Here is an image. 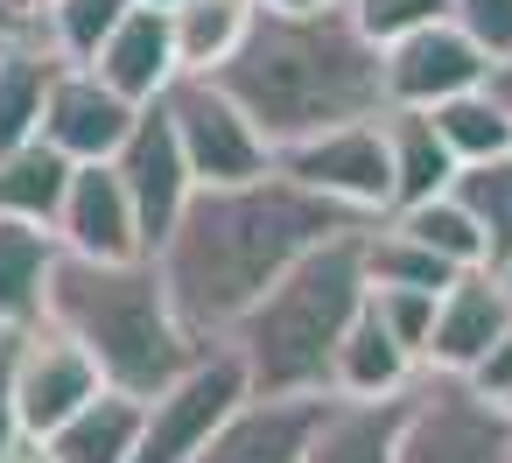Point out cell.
Masks as SVG:
<instances>
[{"label": "cell", "mask_w": 512, "mask_h": 463, "mask_svg": "<svg viewBox=\"0 0 512 463\" xmlns=\"http://www.w3.org/2000/svg\"><path fill=\"white\" fill-rule=\"evenodd\" d=\"M351 225H379V218H358V211H344V204H330V197H316L274 169L253 183H197L176 232L148 260L169 288L183 337L211 351L246 323V309L302 253H316L323 239H337Z\"/></svg>", "instance_id": "cell-1"}, {"label": "cell", "mask_w": 512, "mask_h": 463, "mask_svg": "<svg viewBox=\"0 0 512 463\" xmlns=\"http://www.w3.org/2000/svg\"><path fill=\"white\" fill-rule=\"evenodd\" d=\"M211 85L267 134V148H302L330 127H358L386 113V50L358 29L351 8H253L239 50L211 71Z\"/></svg>", "instance_id": "cell-2"}, {"label": "cell", "mask_w": 512, "mask_h": 463, "mask_svg": "<svg viewBox=\"0 0 512 463\" xmlns=\"http://www.w3.org/2000/svg\"><path fill=\"white\" fill-rule=\"evenodd\" d=\"M43 323H57L71 344H85V358L99 365V379L120 386V393H134V400L169 393L204 358V344L183 337L155 260L57 253L50 288H43Z\"/></svg>", "instance_id": "cell-3"}, {"label": "cell", "mask_w": 512, "mask_h": 463, "mask_svg": "<svg viewBox=\"0 0 512 463\" xmlns=\"http://www.w3.org/2000/svg\"><path fill=\"white\" fill-rule=\"evenodd\" d=\"M365 232L351 225L337 239H323L316 253H302L253 309L246 323L225 337L246 358L253 400H288V393H330V365L344 330L358 323L372 281H365Z\"/></svg>", "instance_id": "cell-4"}, {"label": "cell", "mask_w": 512, "mask_h": 463, "mask_svg": "<svg viewBox=\"0 0 512 463\" xmlns=\"http://www.w3.org/2000/svg\"><path fill=\"white\" fill-rule=\"evenodd\" d=\"M393 463H512V414L463 372H414Z\"/></svg>", "instance_id": "cell-5"}, {"label": "cell", "mask_w": 512, "mask_h": 463, "mask_svg": "<svg viewBox=\"0 0 512 463\" xmlns=\"http://www.w3.org/2000/svg\"><path fill=\"white\" fill-rule=\"evenodd\" d=\"M246 400H253L246 358H239L232 344H211L169 393L148 400V428H141L134 463H190V456L232 421V407H246Z\"/></svg>", "instance_id": "cell-6"}, {"label": "cell", "mask_w": 512, "mask_h": 463, "mask_svg": "<svg viewBox=\"0 0 512 463\" xmlns=\"http://www.w3.org/2000/svg\"><path fill=\"white\" fill-rule=\"evenodd\" d=\"M162 106H169V127H176L183 162H190L197 183H253V176H274L267 134H260L211 78H190V71H183V78L162 92Z\"/></svg>", "instance_id": "cell-7"}, {"label": "cell", "mask_w": 512, "mask_h": 463, "mask_svg": "<svg viewBox=\"0 0 512 463\" xmlns=\"http://www.w3.org/2000/svg\"><path fill=\"white\" fill-rule=\"evenodd\" d=\"M274 169L295 176L302 190L358 211V218H393V148H386V127L379 120L330 127V134H316L302 148H281Z\"/></svg>", "instance_id": "cell-8"}, {"label": "cell", "mask_w": 512, "mask_h": 463, "mask_svg": "<svg viewBox=\"0 0 512 463\" xmlns=\"http://www.w3.org/2000/svg\"><path fill=\"white\" fill-rule=\"evenodd\" d=\"M113 169H120V183H127V197H134L141 246L155 253V246L176 232V218H183V204H190V190H197V176H190V162H183V141H176L162 99L141 106V120H134V134H127V148L113 155Z\"/></svg>", "instance_id": "cell-9"}, {"label": "cell", "mask_w": 512, "mask_h": 463, "mask_svg": "<svg viewBox=\"0 0 512 463\" xmlns=\"http://www.w3.org/2000/svg\"><path fill=\"white\" fill-rule=\"evenodd\" d=\"M99 386H106L99 365H92L85 344H71L57 323L22 330V351H15V414H22V435L50 442Z\"/></svg>", "instance_id": "cell-10"}, {"label": "cell", "mask_w": 512, "mask_h": 463, "mask_svg": "<svg viewBox=\"0 0 512 463\" xmlns=\"http://www.w3.org/2000/svg\"><path fill=\"white\" fill-rule=\"evenodd\" d=\"M491 78V57L456 29V22H428L400 43H386V106H442L456 92H477Z\"/></svg>", "instance_id": "cell-11"}, {"label": "cell", "mask_w": 512, "mask_h": 463, "mask_svg": "<svg viewBox=\"0 0 512 463\" xmlns=\"http://www.w3.org/2000/svg\"><path fill=\"white\" fill-rule=\"evenodd\" d=\"M505 323H512V281L491 274V267H463V274L442 288V302H435V330H428L421 365L470 379V372L484 365V351L505 337Z\"/></svg>", "instance_id": "cell-12"}, {"label": "cell", "mask_w": 512, "mask_h": 463, "mask_svg": "<svg viewBox=\"0 0 512 463\" xmlns=\"http://www.w3.org/2000/svg\"><path fill=\"white\" fill-rule=\"evenodd\" d=\"M141 106H127L99 71L85 64H64L57 85H50V106H43V141L71 162H113L134 134Z\"/></svg>", "instance_id": "cell-13"}, {"label": "cell", "mask_w": 512, "mask_h": 463, "mask_svg": "<svg viewBox=\"0 0 512 463\" xmlns=\"http://www.w3.org/2000/svg\"><path fill=\"white\" fill-rule=\"evenodd\" d=\"M337 393H288V400H246L232 421L190 456V463H302Z\"/></svg>", "instance_id": "cell-14"}, {"label": "cell", "mask_w": 512, "mask_h": 463, "mask_svg": "<svg viewBox=\"0 0 512 463\" xmlns=\"http://www.w3.org/2000/svg\"><path fill=\"white\" fill-rule=\"evenodd\" d=\"M57 246L85 253V260H148L134 197H127L113 162H78L71 169V197L57 211Z\"/></svg>", "instance_id": "cell-15"}, {"label": "cell", "mask_w": 512, "mask_h": 463, "mask_svg": "<svg viewBox=\"0 0 512 463\" xmlns=\"http://www.w3.org/2000/svg\"><path fill=\"white\" fill-rule=\"evenodd\" d=\"M85 71H99L127 106H155L176 78H183V64H176V29H169V8H134L106 43H99V57L85 64Z\"/></svg>", "instance_id": "cell-16"}, {"label": "cell", "mask_w": 512, "mask_h": 463, "mask_svg": "<svg viewBox=\"0 0 512 463\" xmlns=\"http://www.w3.org/2000/svg\"><path fill=\"white\" fill-rule=\"evenodd\" d=\"M141 428H148V400H134V393H120V386H99V393L50 435V449H57V463H134Z\"/></svg>", "instance_id": "cell-17"}, {"label": "cell", "mask_w": 512, "mask_h": 463, "mask_svg": "<svg viewBox=\"0 0 512 463\" xmlns=\"http://www.w3.org/2000/svg\"><path fill=\"white\" fill-rule=\"evenodd\" d=\"M57 232L29 218H0V330H36L43 323V288L57 267Z\"/></svg>", "instance_id": "cell-18"}, {"label": "cell", "mask_w": 512, "mask_h": 463, "mask_svg": "<svg viewBox=\"0 0 512 463\" xmlns=\"http://www.w3.org/2000/svg\"><path fill=\"white\" fill-rule=\"evenodd\" d=\"M379 127H386V148H393V211L428 204V197H442V190L456 183L463 162L449 155V141L435 134L428 113H414V106H386Z\"/></svg>", "instance_id": "cell-19"}, {"label": "cell", "mask_w": 512, "mask_h": 463, "mask_svg": "<svg viewBox=\"0 0 512 463\" xmlns=\"http://www.w3.org/2000/svg\"><path fill=\"white\" fill-rule=\"evenodd\" d=\"M400 421H407V393L386 400H330L316 442L302 463H393L400 449Z\"/></svg>", "instance_id": "cell-20"}, {"label": "cell", "mask_w": 512, "mask_h": 463, "mask_svg": "<svg viewBox=\"0 0 512 463\" xmlns=\"http://www.w3.org/2000/svg\"><path fill=\"white\" fill-rule=\"evenodd\" d=\"M64 57L50 43H0V155L43 141V106Z\"/></svg>", "instance_id": "cell-21"}, {"label": "cell", "mask_w": 512, "mask_h": 463, "mask_svg": "<svg viewBox=\"0 0 512 463\" xmlns=\"http://www.w3.org/2000/svg\"><path fill=\"white\" fill-rule=\"evenodd\" d=\"M414 372H421V365L386 337V323H379L372 309H358V323H351L344 344H337L330 393H337V400H386V393H407Z\"/></svg>", "instance_id": "cell-22"}, {"label": "cell", "mask_w": 512, "mask_h": 463, "mask_svg": "<svg viewBox=\"0 0 512 463\" xmlns=\"http://www.w3.org/2000/svg\"><path fill=\"white\" fill-rule=\"evenodd\" d=\"M71 155H57L50 141H29L15 155H0V218H29L57 232V211L71 197Z\"/></svg>", "instance_id": "cell-23"}, {"label": "cell", "mask_w": 512, "mask_h": 463, "mask_svg": "<svg viewBox=\"0 0 512 463\" xmlns=\"http://www.w3.org/2000/svg\"><path fill=\"white\" fill-rule=\"evenodd\" d=\"M253 8H260V0H176V8H169L176 64H183L190 78H211V71L239 50V36H246V22H253Z\"/></svg>", "instance_id": "cell-24"}, {"label": "cell", "mask_w": 512, "mask_h": 463, "mask_svg": "<svg viewBox=\"0 0 512 463\" xmlns=\"http://www.w3.org/2000/svg\"><path fill=\"white\" fill-rule=\"evenodd\" d=\"M449 197L484 225V246H491V274L512 281V155H491V162H463Z\"/></svg>", "instance_id": "cell-25"}, {"label": "cell", "mask_w": 512, "mask_h": 463, "mask_svg": "<svg viewBox=\"0 0 512 463\" xmlns=\"http://www.w3.org/2000/svg\"><path fill=\"white\" fill-rule=\"evenodd\" d=\"M428 120H435V134L449 141L456 162L512 155V120H505V106H498L484 85H477V92H456V99H442V106H428Z\"/></svg>", "instance_id": "cell-26"}, {"label": "cell", "mask_w": 512, "mask_h": 463, "mask_svg": "<svg viewBox=\"0 0 512 463\" xmlns=\"http://www.w3.org/2000/svg\"><path fill=\"white\" fill-rule=\"evenodd\" d=\"M393 225L407 232V239H421L428 253H442L449 267H484L491 260V246H484V225L442 190V197H428V204H407V211H393Z\"/></svg>", "instance_id": "cell-27"}, {"label": "cell", "mask_w": 512, "mask_h": 463, "mask_svg": "<svg viewBox=\"0 0 512 463\" xmlns=\"http://www.w3.org/2000/svg\"><path fill=\"white\" fill-rule=\"evenodd\" d=\"M463 267H449L442 253H428L421 239H407L400 225H372L365 232V281L372 288H449Z\"/></svg>", "instance_id": "cell-28"}, {"label": "cell", "mask_w": 512, "mask_h": 463, "mask_svg": "<svg viewBox=\"0 0 512 463\" xmlns=\"http://www.w3.org/2000/svg\"><path fill=\"white\" fill-rule=\"evenodd\" d=\"M141 8V0H50V50L64 64H92L99 43Z\"/></svg>", "instance_id": "cell-29"}, {"label": "cell", "mask_w": 512, "mask_h": 463, "mask_svg": "<svg viewBox=\"0 0 512 463\" xmlns=\"http://www.w3.org/2000/svg\"><path fill=\"white\" fill-rule=\"evenodd\" d=\"M435 302H442L435 288H372V295H365V309H372V316L386 323V337H393V344H400V351H407L414 365H421V351H428V330H435Z\"/></svg>", "instance_id": "cell-30"}, {"label": "cell", "mask_w": 512, "mask_h": 463, "mask_svg": "<svg viewBox=\"0 0 512 463\" xmlns=\"http://www.w3.org/2000/svg\"><path fill=\"white\" fill-rule=\"evenodd\" d=\"M351 15L386 50V43H400V36L428 29V22H449V0H351Z\"/></svg>", "instance_id": "cell-31"}, {"label": "cell", "mask_w": 512, "mask_h": 463, "mask_svg": "<svg viewBox=\"0 0 512 463\" xmlns=\"http://www.w3.org/2000/svg\"><path fill=\"white\" fill-rule=\"evenodd\" d=\"M449 22H456L491 64L512 57V0H449Z\"/></svg>", "instance_id": "cell-32"}, {"label": "cell", "mask_w": 512, "mask_h": 463, "mask_svg": "<svg viewBox=\"0 0 512 463\" xmlns=\"http://www.w3.org/2000/svg\"><path fill=\"white\" fill-rule=\"evenodd\" d=\"M15 351H22V330H0V456L22 442V414H15Z\"/></svg>", "instance_id": "cell-33"}, {"label": "cell", "mask_w": 512, "mask_h": 463, "mask_svg": "<svg viewBox=\"0 0 512 463\" xmlns=\"http://www.w3.org/2000/svg\"><path fill=\"white\" fill-rule=\"evenodd\" d=\"M470 386H477V393H491V400H505V393H512V323H505V337L484 351V365L470 372Z\"/></svg>", "instance_id": "cell-34"}, {"label": "cell", "mask_w": 512, "mask_h": 463, "mask_svg": "<svg viewBox=\"0 0 512 463\" xmlns=\"http://www.w3.org/2000/svg\"><path fill=\"white\" fill-rule=\"evenodd\" d=\"M0 463H57V449H50V442H36V435H22V442H15L8 456H0Z\"/></svg>", "instance_id": "cell-35"}, {"label": "cell", "mask_w": 512, "mask_h": 463, "mask_svg": "<svg viewBox=\"0 0 512 463\" xmlns=\"http://www.w3.org/2000/svg\"><path fill=\"white\" fill-rule=\"evenodd\" d=\"M484 92H491V99L505 106V120H512V57H505V64H491V78H484Z\"/></svg>", "instance_id": "cell-36"}, {"label": "cell", "mask_w": 512, "mask_h": 463, "mask_svg": "<svg viewBox=\"0 0 512 463\" xmlns=\"http://www.w3.org/2000/svg\"><path fill=\"white\" fill-rule=\"evenodd\" d=\"M0 36H8V43H29V36L15 29V15H8V0H0ZM36 43H43V36H36Z\"/></svg>", "instance_id": "cell-37"}, {"label": "cell", "mask_w": 512, "mask_h": 463, "mask_svg": "<svg viewBox=\"0 0 512 463\" xmlns=\"http://www.w3.org/2000/svg\"><path fill=\"white\" fill-rule=\"evenodd\" d=\"M260 8H316V0H260Z\"/></svg>", "instance_id": "cell-38"}, {"label": "cell", "mask_w": 512, "mask_h": 463, "mask_svg": "<svg viewBox=\"0 0 512 463\" xmlns=\"http://www.w3.org/2000/svg\"><path fill=\"white\" fill-rule=\"evenodd\" d=\"M141 8H176V0H141Z\"/></svg>", "instance_id": "cell-39"}, {"label": "cell", "mask_w": 512, "mask_h": 463, "mask_svg": "<svg viewBox=\"0 0 512 463\" xmlns=\"http://www.w3.org/2000/svg\"><path fill=\"white\" fill-rule=\"evenodd\" d=\"M498 407H505V414H512V393H505V400H498Z\"/></svg>", "instance_id": "cell-40"}, {"label": "cell", "mask_w": 512, "mask_h": 463, "mask_svg": "<svg viewBox=\"0 0 512 463\" xmlns=\"http://www.w3.org/2000/svg\"><path fill=\"white\" fill-rule=\"evenodd\" d=\"M337 8H351V0H337Z\"/></svg>", "instance_id": "cell-41"}, {"label": "cell", "mask_w": 512, "mask_h": 463, "mask_svg": "<svg viewBox=\"0 0 512 463\" xmlns=\"http://www.w3.org/2000/svg\"><path fill=\"white\" fill-rule=\"evenodd\" d=\"M0 43H8V36H0Z\"/></svg>", "instance_id": "cell-42"}]
</instances>
